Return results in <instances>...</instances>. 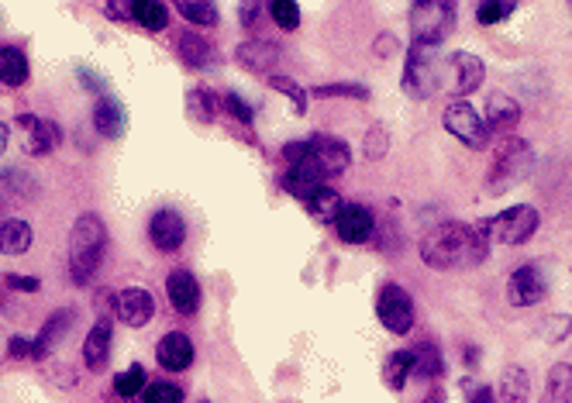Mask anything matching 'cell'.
Listing matches in <instances>:
<instances>
[{"instance_id": "1", "label": "cell", "mask_w": 572, "mask_h": 403, "mask_svg": "<svg viewBox=\"0 0 572 403\" xmlns=\"http://www.w3.org/2000/svg\"><path fill=\"white\" fill-rule=\"evenodd\" d=\"M490 255V238L479 224L442 221L424 235L421 259L431 269H473Z\"/></svg>"}, {"instance_id": "2", "label": "cell", "mask_w": 572, "mask_h": 403, "mask_svg": "<svg viewBox=\"0 0 572 403\" xmlns=\"http://www.w3.org/2000/svg\"><path fill=\"white\" fill-rule=\"evenodd\" d=\"M107 252V228L97 214L76 217L73 231H69V276L76 286H87L104 262Z\"/></svg>"}, {"instance_id": "3", "label": "cell", "mask_w": 572, "mask_h": 403, "mask_svg": "<svg viewBox=\"0 0 572 403\" xmlns=\"http://www.w3.org/2000/svg\"><path fill=\"white\" fill-rule=\"evenodd\" d=\"M286 166H311L321 180H331V176H342L345 169L352 166V149L342 142V138L331 135H311L304 142H290L283 149Z\"/></svg>"}, {"instance_id": "4", "label": "cell", "mask_w": 572, "mask_h": 403, "mask_svg": "<svg viewBox=\"0 0 572 403\" xmlns=\"http://www.w3.org/2000/svg\"><path fill=\"white\" fill-rule=\"evenodd\" d=\"M531 166H535V149H531L524 138H504V142L497 145V152H493V166H490V176H486L490 197L510 190L514 183H521L524 176L531 173Z\"/></svg>"}, {"instance_id": "5", "label": "cell", "mask_w": 572, "mask_h": 403, "mask_svg": "<svg viewBox=\"0 0 572 403\" xmlns=\"http://www.w3.org/2000/svg\"><path fill=\"white\" fill-rule=\"evenodd\" d=\"M445 83V62L438 45H411L404 66V93L411 100H431Z\"/></svg>"}, {"instance_id": "6", "label": "cell", "mask_w": 572, "mask_h": 403, "mask_svg": "<svg viewBox=\"0 0 572 403\" xmlns=\"http://www.w3.org/2000/svg\"><path fill=\"white\" fill-rule=\"evenodd\" d=\"M541 217L531 204H514L507 211H500L497 217H486L479 221L483 235L490 238V245H524L531 235L538 231Z\"/></svg>"}, {"instance_id": "7", "label": "cell", "mask_w": 572, "mask_h": 403, "mask_svg": "<svg viewBox=\"0 0 572 403\" xmlns=\"http://www.w3.org/2000/svg\"><path fill=\"white\" fill-rule=\"evenodd\" d=\"M459 7L448 0H421L411 7V38L414 45H438L455 28Z\"/></svg>"}, {"instance_id": "8", "label": "cell", "mask_w": 572, "mask_h": 403, "mask_svg": "<svg viewBox=\"0 0 572 403\" xmlns=\"http://www.w3.org/2000/svg\"><path fill=\"white\" fill-rule=\"evenodd\" d=\"M442 124L448 135L459 138L466 149H486L490 145V128H486L483 114L469 100H452L442 111Z\"/></svg>"}, {"instance_id": "9", "label": "cell", "mask_w": 572, "mask_h": 403, "mask_svg": "<svg viewBox=\"0 0 572 403\" xmlns=\"http://www.w3.org/2000/svg\"><path fill=\"white\" fill-rule=\"evenodd\" d=\"M376 317L390 335H411L414 328V300L404 286L386 283L380 293H376Z\"/></svg>"}, {"instance_id": "10", "label": "cell", "mask_w": 572, "mask_h": 403, "mask_svg": "<svg viewBox=\"0 0 572 403\" xmlns=\"http://www.w3.org/2000/svg\"><path fill=\"white\" fill-rule=\"evenodd\" d=\"M445 80H448V90L455 97H469L473 90H479V83L486 80V66L483 59L473 56V52H452L445 59Z\"/></svg>"}, {"instance_id": "11", "label": "cell", "mask_w": 572, "mask_h": 403, "mask_svg": "<svg viewBox=\"0 0 572 403\" xmlns=\"http://www.w3.org/2000/svg\"><path fill=\"white\" fill-rule=\"evenodd\" d=\"M545 293H548V279L538 266H521L507 279V300L514 307H535L545 300Z\"/></svg>"}, {"instance_id": "12", "label": "cell", "mask_w": 572, "mask_h": 403, "mask_svg": "<svg viewBox=\"0 0 572 403\" xmlns=\"http://www.w3.org/2000/svg\"><path fill=\"white\" fill-rule=\"evenodd\" d=\"M18 131H21V145H25L28 155H49L59 149V142H63V131H59L52 121L35 118V114H21Z\"/></svg>"}, {"instance_id": "13", "label": "cell", "mask_w": 572, "mask_h": 403, "mask_svg": "<svg viewBox=\"0 0 572 403\" xmlns=\"http://www.w3.org/2000/svg\"><path fill=\"white\" fill-rule=\"evenodd\" d=\"M114 314L128 328H145L152 321V314H156V297L149 290H142V286H128L114 300Z\"/></svg>"}, {"instance_id": "14", "label": "cell", "mask_w": 572, "mask_h": 403, "mask_svg": "<svg viewBox=\"0 0 572 403\" xmlns=\"http://www.w3.org/2000/svg\"><path fill=\"white\" fill-rule=\"evenodd\" d=\"M149 238L159 252H176V248L187 242V221L176 211H159L149 221Z\"/></svg>"}, {"instance_id": "15", "label": "cell", "mask_w": 572, "mask_h": 403, "mask_svg": "<svg viewBox=\"0 0 572 403\" xmlns=\"http://www.w3.org/2000/svg\"><path fill=\"white\" fill-rule=\"evenodd\" d=\"M483 121H486V128H490V135L493 131H497V135H510V131L517 128V121H521V104L500 90L490 93V97H486Z\"/></svg>"}, {"instance_id": "16", "label": "cell", "mask_w": 572, "mask_h": 403, "mask_svg": "<svg viewBox=\"0 0 572 403\" xmlns=\"http://www.w3.org/2000/svg\"><path fill=\"white\" fill-rule=\"evenodd\" d=\"M335 228H338V238H342V242L362 245V242H369L376 221H373V214H369L362 204H345L342 214H338V221H335Z\"/></svg>"}, {"instance_id": "17", "label": "cell", "mask_w": 572, "mask_h": 403, "mask_svg": "<svg viewBox=\"0 0 572 403\" xmlns=\"http://www.w3.org/2000/svg\"><path fill=\"white\" fill-rule=\"evenodd\" d=\"M166 297L173 310H180V314H193V310L200 307V283L197 276L187 273V269H173V273L166 276Z\"/></svg>"}, {"instance_id": "18", "label": "cell", "mask_w": 572, "mask_h": 403, "mask_svg": "<svg viewBox=\"0 0 572 403\" xmlns=\"http://www.w3.org/2000/svg\"><path fill=\"white\" fill-rule=\"evenodd\" d=\"M94 128H97L100 138H111V142L125 135V131H128L125 104H121V100H114V97H100L94 104Z\"/></svg>"}, {"instance_id": "19", "label": "cell", "mask_w": 572, "mask_h": 403, "mask_svg": "<svg viewBox=\"0 0 572 403\" xmlns=\"http://www.w3.org/2000/svg\"><path fill=\"white\" fill-rule=\"evenodd\" d=\"M156 359H159V366L169 369V372L190 369V362H193V341L187 335H180V331H173V335H166L156 345Z\"/></svg>"}, {"instance_id": "20", "label": "cell", "mask_w": 572, "mask_h": 403, "mask_svg": "<svg viewBox=\"0 0 572 403\" xmlns=\"http://www.w3.org/2000/svg\"><path fill=\"white\" fill-rule=\"evenodd\" d=\"M176 49H180L183 62L193 69H211L214 62H218V49H214L200 31H183L180 42H176Z\"/></svg>"}, {"instance_id": "21", "label": "cell", "mask_w": 572, "mask_h": 403, "mask_svg": "<svg viewBox=\"0 0 572 403\" xmlns=\"http://www.w3.org/2000/svg\"><path fill=\"white\" fill-rule=\"evenodd\" d=\"M111 321H97L94 331L87 335V341H83V362H87V369L100 372L107 366V359H111Z\"/></svg>"}, {"instance_id": "22", "label": "cell", "mask_w": 572, "mask_h": 403, "mask_svg": "<svg viewBox=\"0 0 572 403\" xmlns=\"http://www.w3.org/2000/svg\"><path fill=\"white\" fill-rule=\"evenodd\" d=\"M73 317H76L73 310H56V314L42 324V331H38V338H35L32 359H45V355H49L52 348H56L59 341L69 335V324H73Z\"/></svg>"}, {"instance_id": "23", "label": "cell", "mask_w": 572, "mask_h": 403, "mask_svg": "<svg viewBox=\"0 0 572 403\" xmlns=\"http://www.w3.org/2000/svg\"><path fill=\"white\" fill-rule=\"evenodd\" d=\"M238 62L252 73H269V69L280 62V49L273 42H262V38H252V42L238 45Z\"/></svg>"}, {"instance_id": "24", "label": "cell", "mask_w": 572, "mask_h": 403, "mask_svg": "<svg viewBox=\"0 0 572 403\" xmlns=\"http://www.w3.org/2000/svg\"><path fill=\"white\" fill-rule=\"evenodd\" d=\"M304 207H307V214H311L318 224H335L345 204H342V197L331 190V186H318V190H314L311 197L304 200Z\"/></svg>"}, {"instance_id": "25", "label": "cell", "mask_w": 572, "mask_h": 403, "mask_svg": "<svg viewBox=\"0 0 572 403\" xmlns=\"http://www.w3.org/2000/svg\"><path fill=\"white\" fill-rule=\"evenodd\" d=\"M541 403H572V366L569 362H555V366L548 369Z\"/></svg>"}, {"instance_id": "26", "label": "cell", "mask_w": 572, "mask_h": 403, "mask_svg": "<svg viewBox=\"0 0 572 403\" xmlns=\"http://www.w3.org/2000/svg\"><path fill=\"white\" fill-rule=\"evenodd\" d=\"M32 224L28 221H18V217H11V221L0 224V252L4 255H25L28 248H32Z\"/></svg>"}, {"instance_id": "27", "label": "cell", "mask_w": 572, "mask_h": 403, "mask_svg": "<svg viewBox=\"0 0 572 403\" xmlns=\"http://www.w3.org/2000/svg\"><path fill=\"white\" fill-rule=\"evenodd\" d=\"M0 83H7V87H25L28 83V59L14 45L0 49Z\"/></svg>"}, {"instance_id": "28", "label": "cell", "mask_w": 572, "mask_h": 403, "mask_svg": "<svg viewBox=\"0 0 572 403\" xmlns=\"http://www.w3.org/2000/svg\"><path fill=\"white\" fill-rule=\"evenodd\" d=\"M531 397V376L521 366H507L500 376V400L504 403H528Z\"/></svg>"}, {"instance_id": "29", "label": "cell", "mask_w": 572, "mask_h": 403, "mask_svg": "<svg viewBox=\"0 0 572 403\" xmlns=\"http://www.w3.org/2000/svg\"><path fill=\"white\" fill-rule=\"evenodd\" d=\"M318 186H324V180L318 173H314L311 166H286L283 173V190L293 193L297 200H307Z\"/></svg>"}, {"instance_id": "30", "label": "cell", "mask_w": 572, "mask_h": 403, "mask_svg": "<svg viewBox=\"0 0 572 403\" xmlns=\"http://www.w3.org/2000/svg\"><path fill=\"white\" fill-rule=\"evenodd\" d=\"M414 372V352H393L386 355L383 362V383L390 386V390H404L407 379H411Z\"/></svg>"}, {"instance_id": "31", "label": "cell", "mask_w": 572, "mask_h": 403, "mask_svg": "<svg viewBox=\"0 0 572 403\" xmlns=\"http://www.w3.org/2000/svg\"><path fill=\"white\" fill-rule=\"evenodd\" d=\"M131 18L138 21V28L152 31V35L169 25V14L159 0H135V4H131Z\"/></svg>"}, {"instance_id": "32", "label": "cell", "mask_w": 572, "mask_h": 403, "mask_svg": "<svg viewBox=\"0 0 572 403\" xmlns=\"http://www.w3.org/2000/svg\"><path fill=\"white\" fill-rule=\"evenodd\" d=\"M176 11L197 28H214L218 25V7L207 4V0H176Z\"/></svg>"}, {"instance_id": "33", "label": "cell", "mask_w": 572, "mask_h": 403, "mask_svg": "<svg viewBox=\"0 0 572 403\" xmlns=\"http://www.w3.org/2000/svg\"><path fill=\"white\" fill-rule=\"evenodd\" d=\"M442 369H445V362H442V355H438L435 345H421L414 352V372H411V376L438 379V376H442Z\"/></svg>"}, {"instance_id": "34", "label": "cell", "mask_w": 572, "mask_h": 403, "mask_svg": "<svg viewBox=\"0 0 572 403\" xmlns=\"http://www.w3.org/2000/svg\"><path fill=\"white\" fill-rule=\"evenodd\" d=\"M187 107H190L193 118L204 121V124H211V121H214V114H218V100H214V93H211V90H190Z\"/></svg>"}, {"instance_id": "35", "label": "cell", "mask_w": 572, "mask_h": 403, "mask_svg": "<svg viewBox=\"0 0 572 403\" xmlns=\"http://www.w3.org/2000/svg\"><path fill=\"white\" fill-rule=\"evenodd\" d=\"M145 386H149V379H145L142 366H131V369L121 372L118 379H114V390H118L121 397H135V393H142Z\"/></svg>"}, {"instance_id": "36", "label": "cell", "mask_w": 572, "mask_h": 403, "mask_svg": "<svg viewBox=\"0 0 572 403\" xmlns=\"http://www.w3.org/2000/svg\"><path fill=\"white\" fill-rule=\"evenodd\" d=\"M142 397H145V403H183V390L180 386H173V383H149L142 390Z\"/></svg>"}, {"instance_id": "37", "label": "cell", "mask_w": 572, "mask_h": 403, "mask_svg": "<svg viewBox=\"0 0 572 403\" xmlns=\"http://www.w3.org/2000/svg\"><path fill=\"white\" fill-rule=\"evenodd\" d=\"M269 11H273V21H276V25H280L283 31H297V28H300V7L293 4V0H276V4L269 7Z\"/></svg>"}, {"instance_id": "38", "label": "cell", "mask_w": 572, "mask_h": 403, "mask_svg": "<svg viewBox=\"0 0 572 403\" xmlns=\"http://www.w3.org/2000/svg\"><path fill=\"white\" fill-rule=\"evenodd\" d=\"M269 87H273L276 93H283V97H290L293 100V111H297V114L307 111V93L300 90L293 80H286V76H273V80H269Z\"/></svg>"}, {"instance_id": "39", "label": "cell", "mask_w": 572, "mask_h": 403, "mask_svg": "<svg viewBox=\"0 0 572 403\" xmlns=\"http://www.w3.org/2000/svg\"><path fill=\"white\" fill-rule=\"evenodd\" d=\"M314 97H352V100H369V90L362 83H328V87H318Z\"/></svg>"}, {"instance_id": "40", "label": "cell", "mask_w": 572, "mask_h": 403, "mask_svg": "<svg viewBox=\"0 0 572 403\" xmlns=\"http://www.w3.org/2000/svg\"><path fill=\"white\" fill-rule=\"evenodd\" d=\"M514 14V4H483L476 11V21L479 25H497V21H504Z\"/></svg>"}, {"instance_id": "41", "label": "cell", "mask_w": 572, "mask_h": 403, "mask_svg": "<svg viewBox=\"0 0 572 403\" xmlns=\"http://www.w3.org/2000/svg\"><path fill=\"white\" fill-rule=\"evenodd\" d=\"M541 328H545V338L548 341H562V338H569V331H572V317L555 314V317H548Z\"/></svg>"}, {"instance_id": "42", "label": "cell", "mask_w": 572, "mask_h": 403, "mask_svg": "<svg viewBox=\"0 0 572 403\" xmlns=\"http://www.w3.org/2000/svg\"><path fill=\"white\" fill-rule=\"evenodd\" d=\"M462 397H466V403H497V393L483 383H473V379L462 383Z\"/></svg>"}, {"instance_id": "43", "label": "cell", "mask_w": 572, "mask_h": 403, "mask_svg": "<svg viewBox=\"0 0 572 403\" xmlns=\"http://www.w3.org/2000/svg\"><path fill=\"white\" fill-rule=\"evenodd\" d=\"M224 107H228V111H231V118H238L242 124H252V118H255L252 107L245 104V100L238 97V93H228V97H224Z\"/></svg>"}, {"instance_id": "44", "label": "cell", "mask_w": 572, "mask_h": 403, "mask_svg": "<svg viewBox=\"0 0 572 403\" xmlns=\"http://www.w3.org/2000/svg\"><path fill=\"white\" fill-rule=\"evenodd\" d=\"M32 352H35V341H28V338L7 341V355H11V359H32Z\"/></svg>"}, {"instance_id": "45", "label": "cell", "mask_w": 572, "mask_h": 403, "mask_svg": "<svg viewBox=\"0 0 572 403\" xmlns=\"http://www.w3.org/2000/svg\"><path fill=\"white\" fill-rule=\"evenodd\" d=\"M7 286H11V290H21V293H38V279H32V276H21V273H11L4 279Z\"/></svg>"}, {"instance_id": "46", "label": "cell", "mask_w": 572, "mask_h": 403, "mask_svg": "<svg viewBox=\"0 0 572 403\" xmlns=\"http://www.w3.org/2000/svg\"><path fill=\"white\" fill-rule=\"evenodd\" d=\"M80 80H83V90H104L107 87L104 76L94 73V69H87V66H80Z\"/></svg>"}, {"instance_id": "47", "label": "cell", "mask_w": 572, "mask_h": 403, "mask_svg": "<svg viewBox=\"0 0 572 403\" xmlns=\"http://www.w3.org/2000/svg\"><path fill=\"white\" fill-rule=\"evenodd\" d=\"M259 18H262L259 4H245V7H242V25H245V28H259Z\"/></svg>"}, {"instance_id": "48", "label": "cell", "mask_w": 572, "mask_h": 403, "mask_svg": "<svg viewBox=\"0 0 572 403\" xmlns=\"http://www.w3.org/2000/svg\"><path fill=\"white\" fill-rule=\"evenodd\" d=\"M7 145H11V128H7V124L0 121V155L7 152Z\"/></svg>"}]
</instances>
